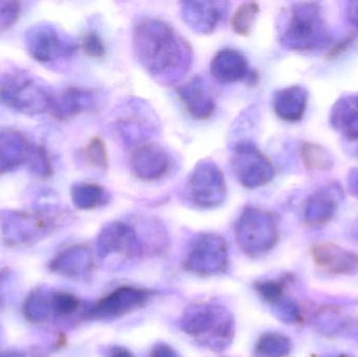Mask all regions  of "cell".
<instances>
[{"label":"cell","instance_id":"cell-7","mask_svg":"<svg viewBox=\"0 0 358 357\" xmlns=\"http://www.w3.org/2000/svg\"><path fill=\"white\" fill-rule=\"evenodd\" d=\"M231 168L238 182L246 189L266 186L275 177L273 163L250 140H241L234 147Z\"/></svg>","mask_w":358,"mask_h":357},{"label":"cell","instance_id":"cell-33","mask_svg":"<svg viewBox=\"0 0 358 357\" xmlns=\"http://www.w3.org/2000/svg\"><path fill=\"white\" fill-rule=\"evenodd\" d=\"M79 300L71 293H59L52 297L50 305L57 314L69 316L79 307Z\"/></svg>","mask_w":358,"mask_h":357},{"label":"cell","instance_id":"cell-36","mask_svg":"<svg viewBox=\"0 0 358 357\" xmlns=\"http://www.w3.org/2000/svg\"><path fill=\"white\" fill-rule=\"evenodd\" d=\"M83 50L88 56L94 57V58H102L106 52L105 48L104 41L102 38L96 33L86 34L84 37L83 42H82Z\"/></svg>","mask_w":358,"mask_h":357},{"label":"cell","instance_id":"cell-31","mask_svg":"<svg viewBox=\"0 0 358 357\" xmlns=\"http://www.w3.org/2000/svg\"><path fill=\"white\" fill-rule=\"evenodd\" d=\"M273 312L275 316L285 324H296L302 318L298 304L289 299H282L275 304Z\"/></svg>","mask_w":358,"mask_h":357},{"label":"cell","instance_id":"cell-20","mask_svg":"<svg viewBox=\"0 0 358 357\" xmlns=\"http://www.w3.org/2000/svg\"><path fill=\"white\" fill-rule=\"evenodd\" d=\"M29 144L22 134L16 131L0 132V174L22 165L29 156Z\"/></svg>","mask_w":358,"mask_h":357},{"label":"cell","instance_id":"cell-32","mask_svg":"<svg viewBox=\"0 0 358 357\" xmlns=\"http://www.w3.org/2000/svg\"><path fill=\"white\" fill-rule=\"evenodd\" d=\"M256 289L260 297L267 303L277 304L283 299L284 287L278 281H263L256 284Z\"/></svg>","mask_w":358,"mask_h":357},{"label":"cell","instance_id":"cell-8","mask_svg":"<svg viewBox=\"0 0 358 357\" xmlns=\"http://www.w3.org/2000/svg\"><path fill=\"white\" fill-rule=\"evenodd\" d=\"M185 270L201 276L224 272L229 266V249L222 237L202 234L192 241L185 260Z\"/></svg>","mask_w":358,"mask_h":357},{"label":"cell","instance_id":"cell-28","mask_svg":"<svg viewBox=\"0 0 358 357\" xmlns=\"http://www.w3.org/2000/svg\"><path fill=\"white\" fill-rule=\"evenodd\" d=\"M259 13V6L255 2H244L231 17V27L237 35L248 36Z\"/></svg>","mask_w":358,"mask_h":357},{"label":"cell","instance_id":"cell-9","mask_svg":"<svg viewBox=\"0 0 358 357\" xmlns=\"http://www.w3.org/2000/svg\"><path fill=\"white\" fill-rule=\"evenodd\" d=\"M52 228V219L42 213L10 212L2 219L4 238L13 245H25L39 240Z\"/></svg>","mask_w":358,"mask_h":357},{"label":"cell","instance_id":"cell-30","mask_svg":"<svg viewBox=\"0 0 358 357\" xmlns=\"http://www.w3.org/2000/svg\"><path fill=\"white\" fill-rule=\"evenodd\" d=\"M85 159L92 167L106 169L108 167L106 147L100 138H94L85 149Z\"/></svg>","mask_w":358,"mask_h":357},{"label":"cell","instance_id":"cell-1","mask_svg":"<svg viewBox=\"0 0 358 357\" xmlns=\"http://www.w3.org/2000/svg\"><path fill=\"white\" fill-rule=\"evenodd\" d=\"M132 44L138 63L159 83H178L189 71L191 46L165 21L157 18L138 21Z\"/></svg>","mask_w":358,"mask_h":357},{"label":"cell","instance_id":"cell-12","mask_svg":"<svg viewBox=\"0 0 358 357\" xmlns=\"http://www.w3.org/2000/svg\"><path fill=\"white\" fill-rule=\"evenodd\" d=\"M171 165L169 152L155 143L136 146L130 157L132 173L144 182L161 180L171 169Z\"/></svg>","mask_w":358,"mask_h":357},{"label":"cell","instance_id":"cell-18","mask_svg":"<svg viewBox=\"0 0 358 357\" xmlns=\"http://www.w3.org/2000/svg\"><path fill=\"white\" fill-rule=\"evenodd\" d=\"M149 113L147 109L145 111L131 110L126 111L124 115L117 119V130L120 136L125 140L126 144L130 146H140L147 143L149 136L155 129V123H151L149 119Z\"/></svg>","mask_w":358,"mask_h":357},{"label":"cell","instance_id":"cell-26","mask_svg":"<svg viewBox=\"0 0 358 357\" xmlns=\"http://www.w3.org/2000/svg\"><path fill=\"white\" fill-rule=\"evenodd\" d=\"M289 337L279 333H265L255 346V357H285L292 352Z\"/></svg>","mask_w":358,"mask_h":357},{"label":"cell","instance_id":"cell-27","mask_svg":"<svg viewBox=\"0 0 358 357\" xmlns=\"http://www.w3.org/2000/svg\"><path fill=\"white\" fill-rule=\"evenodd\" d=\"M50 302L40 291H34L23 304V314L29 322L38 324L48 319L50 314Z\"/></svg>","mask_w":358,"mask_h":357},{"label":"cell","instance_id":"cell-24","mask_svg":"<svg viewBox=\"0 0 358 357\" xmlns=\"http://www.w3.org/2000/svg\"><path fill=\"white\" fill-rule=\"evenodd\" d=\"M331 191H321L307 201L305 220L310 224H323L329 221L336 211V201Z\"/></svg>","mask_w":358,"mask_h":357},{"label":"cell","instance_id":"cell-37","mask_svg":"<svg viewBox=\"0 0 358 357\" xmlns=\"http://www.w3.org/2000/svg\"><path fill=\"white\" fill-rule=\"evenodd\" d=\"M151 357H178V354L169 345L157 344L151 352Z\"/></svg>","mask_w":358,"mask_h":357},{"label":"cell","instance_id":"cell-17","mask_svg":"<svg viewBox=\"0 0 358 357\" xmlns=\"http://www.w3.org/2000/svg\"><path fill=\"white\" fill-rule=\"evenodd\" d=\"M210 73L222 84L236 83L250 77L248 59L239 50H221L210 62Z\"/></svg>","mask_w":358,"mask_h":357},{"label":"cell","instance_id":"cell-42","mask_svg":"<svg viewBox=\"0 0 358 357\" xmlns=\"http://www.w3.org/2000/svg\"><path fill=\"white\" fill-rule=\"evenodd\" d=\"M352 235L355 237V238L358 240V222H357V224H355V226H353L352 228Z\"/></svg>","mask_w":358,"mask_h":357},{"label":"cell","instance_id":"cell-29","mask_svg":"<svg viewBox=\"0 0 358 357\" xmlns=\"http://www.w3.org/2000/svg\"><path fill=\"white\" fill-rule=\"evenodd\" d=\"M303 157L310 169H327L332 166V159L324 149L315 145L307 144L303 148Z\"/></svg>","mask_w":358,"mask_h":357},{"label":"cell","instance_id":"cell-5","mask_svg":"<svg viewBox=\"0 0 358 357\" xmlns=\"http://www.w3.org/2000/svg\"><path fill=\"white\" fill-rule=\"evenodd\" d=\"M227 194V182L220 168L208 159L200 161L187 178V198L200 209H214L225 201Z\"/></svg>","mask_w":358,"mask_h":357},{"label":"cell","instance_id":"cell-23","mask_svg":"<svg viewBox=\"0 0 358 357\" xmlns=\"http://www.w3.org/2000/svg\"><path fill=\"white\" fill-rule=\"evenodd\" d=\"M331 123L343 136L358 138V94L345 96L332 109Z\"/></svg>","mask_w":358,"mask_h":357},{"label":"cell","instance_id":"cell-19","mask_svg":"<svg viewBox=\"0 0 358 357\" xmlns=\"http://www.w3.org/2000/svg\"><path fill=\"white\" fill-rule=\"evenodd\" d=\"M92 257L90 249L83 245H76L59 254L50 264V270L67 277L79 278L90 272Z\"/></svg>","mask_w":358,"mask_h":357},{"label":"cell","instance_id":"cell-41","mask_svg":"<svg viewBox=\"0 0 358 357\" xmlns=\"http://www.w3.org/2000/svg\"><path fill=\"white\" fill-rule=\"evenodd\" d=\"M0 357H25V354L19 351L0 352Z\"/></svg>","mask_w":358,"mask_h":357},{"label":"cell","instance_id":"cell-21","mask_svg":"<svg viewBox=\"0 0 358 357\" xmlns=\"http://www.w3.org/2000/svg\"><path fill=\"white\" fill-rule=\"evenodd\" d=\"M308 94L301 86L280 90L275 96L273 108L280 119L287 122L300 121L306 111Z\"/></svg>","mask_w":358,"mask_h":357},{"label":"cell","instance_id":"cell-22","mask_svg":"<svg viewBox=\"0 0 358 357\" xmlns=\"http://www.w3.org/2000/svg\"><path fill=\"white\" fill-rule=\"evenodd\" d=\"M94 103V96L87 90L67 88L52 100V110L57 119H66L90 108Z\"/></svg>","mask_w":358,"mask_h":357},{"label":"cell","instance_id":"cell-14","mask_svg":"<svg viewBox=\"0 0 358 357\" xmlns=\"http://www.w3.org/2000/svg\"><path fill=\"white\" fill-rule=\"evenodd\" d=\"M27 48L31 57L39 62H50L73 50L71 44L63 41L58 33L48 25L31 27L27 33Z\"/></svg>","mask_w":358,"mask_h":357},{"label":"cell","instance_id":"cell-39","mask_svg":"<svg viewBox=\"0 0 358 357\" xmlns=\"http://www.w3.org/2000/svg\"><path fill=\"white\" fill-rule=\"evenodd\" d=\"M349 184H350V189H352L358 194V170L353 171V173L350 174Z\"/></svg>","mask_w":358,"mask_h":357},{"label":"cell","instance_id":"cell-15","mask_svg":"<svg viewBox=\"0 0 358 357\" xmlns=\"http://www.w3.org/2000/svg\"><path fill=\"white\" fill-rule=\"evenodd\" d=\"M315 263L325 272L334 275H353L358 272V255L334 243L324 242L313 249Z\"/></svg>","mask_w":358,"mask_h":357},{"label":"cell","instance_id":"cell-40","mask_svg":"<svg viewBox=\"0 0 358 357\" xmlns=\"http://www.w3.org/2000/svg\"><path fill=\"white\" fill-rule=\"evenodd\" d=\"M111 357H134V356L126 348H117L113 351Z\"/></svg>","mask_w":358,"mask_h":357},{"label":"cell","instance_id":"cell-4","mask_svg":"<svg viewBox=\"0 0 358 357\" xmlns=\"http://www.w3.org/2000/svg\"><path fill=\"white\" fill-rule=\"evenodd\" d=\"M279 238L273 214L258 207H246L236 224V239L240 249L250 257L268 253Z\"/></svg>","mask_w":358,"mask_h":357},{"label":"cell","instance_id":"cell-3","mask_svg":"<svg viewBox=\"0 0 358 357\" xmlns=\"http://www.w3.org/2000/svg\"><path fill=\"white\" fill-rule=\"evenodd\" d=\"M327 29L319 6L299 3L292 6L281 35V42L290 50L305 52L327 41Z\"/></svg>","mask_w":358,"mask_h":357},{"label":"cell","instance_id":"cell-34","mask_svg":"<svg viewBox=\"0 0 358 357\" xmlns=\"http://www.w3.org/2000/svg\"><path fill=\"white\" fill-rule=\"evenodd\" d=\"M21 8L18 2H3L0 4V31L14 25L20 16Z\"/></svg>","mask_w":358,"mask_h":357},{"label":"cell","instance_id":"cell-2","mask_svg":"<svg viewBox=\"0 0 358 357\" xmlns=\"http://www.w3.org/2000/svg\"><path fill=\"white\" fill-rule=\"evenodd\" d=\"M180 326L198 343L216 351L229 347L235 335L233 316L219 304H197L187 308Z\"/></svg>","mask_w":358,"mask_h":357},{"label":"cell","instance_id":"cell-13","mask_svg":"<svg viewBox=\"0 0 358 357\" xmlns=\"http://www.w3.org/2000/svg\"><path fill=\"white\" fill-rule=\"evenodd\" d=\"M229 3L224 1L181 2V16L189 29L196 33L210 34L224 18Z\"/></svg>","mask_w":358,"mask_h":357},{"label":"cell","instance_id":"cell-38","mask_svg":"<svg viewBox=\"0 0 358 357\" xmlns=\"http://www.w3.org/2000/svg\"><path fill=\"white\" fill-rule=\"evenodd\" d=\"M348 16L351 22L358 29V1L350 2L348 8Z\"/></svg>","mask_w":358,"mask_h":357},{"label":"cell","instance_id":"cell-25","mask_svg":"<svg viewBox=\"0 0 358 357\" xmlns=\"http://www.w3.org/2000/svg\"><path fill=\"white\" fill-rule=\"evenodd\" d=\"M71 199L78 209L92 210L105 205L109 194L100 184L81 182L71 188Z\"/></svg>","mask_w":358,"mask_h":357},{"label":"cell","instance_id":"cell-6","mask_svg":"<svg viewBox=\"0 0 358 357\" xmlns=\"http://www.w3.org/2000/svg\"><path fill=\"white\" fill-rule=\"evenodd\" d=\"M0 102L23 115H36L52 108V99L31 80L6 75L0 81Z\"/></svg>","mask_w":358,"mask_h":357},{"label":"cell","instance_id":"cell-11","mask_svg":"<svg viewBox=\"0 0 358 357\" xmlns=\"http://www.w3.org/2000/svg\"><path fill=\"white\" fill-rule=\"evenodd\" d=\"M150 296V291L145 289L120 287L94 304L86 314L90 320L119 318L146 303Z\"/></svg>","mask_w":358,"mask_h":357},{"label":"cell","instance_id":"cell-10","mask_svg":"<svg viewBox=\"0 0 358 357\" xmlns=\"http://www.w3.org/2000/svg\"><path fill=\"white\" fill-rule=\"evenodd\" d=\"M96 251L101 259L132 258L140 253V239L134 228L128 224L111 222L105 226L99 234Z\"/></svg>","mask_w":358,"mask_h":357},{"label":"cell","instance_id":"cell-35","mask_svg":"<svg viewBox=\"0 0 358 357\" xmlns=\"http://www.w3.org/2000/svg\"><path fill=\"white\" fill-rule=\"evenodd\" d=\"M29 157H31L29 161H31V168L36 173L45 177H48L52 174V168L46 151L42 150L41 148L35 149L29 152Z\"/></svg>","mask_w":358,"mask_h":357},{"label":"cell","instance_id":"cell-16","mask_svg":"<svg viewBox=\"0 0 358 357\" xmlns=\"http://www.w3.org/2000/svg\"><path fill=\"white\" fill-rule=\"evenodd\" d=\"M178 94L187 112L196 119H208L216 110V103L210 88L200 75L179 86Z\"/></svg>","mask_w":358,"mask_h":357}]
</instances>
